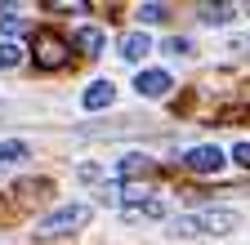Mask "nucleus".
<instances>
[{"mask_svg": "<svg viewBox=\"0 0 250 245\" xmlns=\"http://www.w3.org/2000/svg\"><path fill=\"white\" fill-rule=\"evenodd\" d=\"M237 227H241V214L237 209H201V214H183V219H174V232H183V236H201V232L224 236V232H237Z\"/></svg>", "mask_w": 250, "mask_h": 245, "instance_id": "f257e3e1", "label": "nucleus"}, {"mask_svg": "<svg viewBox=\"0 0 250 245\" xmlns=\"http://www.w3.org/2000/svg\"><path fill=\"white\" fill-rule=\"evenodd\" d=\"M89 223V205H62V209H54L49 219H41V227H36V236H62V232H76V227H85Z\"/></svg>", "mask_w": 250, "mask_h": 245, "instance_id": "f03ea898", "label": "nucleus"}, {"mask_svg": "<svg viewBox=\"0 0 250 245\" xmlns=\"http://www.w3.org/2000/svg\"><path fill=\"white\" fill-rule=\"evenodd\" d=\"M72 58V45L62 40V36H54V32H36V67H45V72H54V67H62Z\"/></svg>", "mask_w": 250, "mask_h": 245, "instance_id": "7ed1b4c3", "label": "nucleus"}, {"mask_svg": "<svg viewBox=\"0 0 250 245\" xmlns=\"http://www.w3.org/2000/svg\"><path fill=\"white\" fill-rule=\"evenodd\" d=\"M183 165L192 170V174H219L228 161H224V151H219L214 143H206V147H192V151H188V156H183Z\"/></svg>", "mask_w": 250, "mask_h": 245, "instance_id": "20e7f679", "label": "nucleus"}, {"mask_svg": "<svg viewBox=\"0 0 250 245\" xmlns=\"http://www.w3.org/2000/svg\"><path fill=\"white\" fill-rule=\"evenodd\" d=\"M81 103H85L89 112H103V107H112V103H116V85H112V80H94V85L85 89V94H81Z\"/></svg>", "mask_w": 250, "mask_h": 245, "instance_id": "39448f33", "label": "nucleus"}, {"mask_svg": "<svg viewBox=\"0 0 250 245\" xmlns=\"http://www.w3.org/2000/svg\"><path fill=\"white\" fill-rule=\"evenodd\" d=\"M134 89H139L143 98H166V94H170V76H166V72H139Z\"/></svg>", "mask_w": 250, "mask_h": 245, "instance_id": "423d86ee", "label": "nucleus"}, {"mask_svg": "<svg viewBox=\"0 0 250 245\" xmlns=\"http://www.w3.org/2000/svg\"><path fill=\"white\" fill-rule=\"evenodd\" d=\"M116 49H121V58H125V63H139L143 54H152V40H147L143 32H125V36L116 40Z\"/></svg>", "mask_w": 250, "mask_h": 245, "instance_id": "0eeeda50", "label": "nucleus"}, {"mask_svg": "<svg viewBox=\"0 0 250 245\" xmlns=\"http://www.w3.org/2000/svg\"><path fill=\"white\" fill-rule=\"evenodd\" d=\"M152 170H156L152 156H139V151H130V156H121V161H116V174H121V178H139V174L147 178Z\"/></svg>", "mask_w": 250, "mask_h": 245, "instance_id": "6e6552de", "label": "nucleus"}, {"mask_svg": "<svg viewBox=\"0 0 250 245\" xmlns=\"http://www.w3.org/2000/svg\"><path fill=\"white\" fill-rule=\"evenodd\" d=\"M125 214H130V219H166V214H170V205H166L161 196H147L143 205H134V209H125Z\"/></svg>", "mask_w": 250, "mask_h": 245, "instance_id": "1a4fd4ad", "label": "nucleus"}, {"mask_svg": "<svg viewBox=\"0 0 250 245\" xmlns=\"http://www.w3.org/2000/svg\"><path fill=\"white\" fill-rule=\"evenodd\" d=\"M197 14H201V22H206V27H224V22H232V14H237V9H232V5H201Z\"/></svg>", "mask_w": 250, "mask_h": 245, "instance_id": "9d476101", "label": "nucleus"}, {"mask_svg": "<svg viewBox=\"0 0 250 245\" xmlns=\"http://www.w3.org/2000/svg\"><path fill=\"white\" fill-rule=\"evenodd\" d=\"M76 49L81 54H99L103 49V32H99V27H81V32H76Z\"/></svg>", "mask_w": 250, "mask_h": 245, "instance_id": "9b49d317", "label": "nucleus"}, {"mask_svg": "<svg viewBox=\"0 0 250 245\" xmlns=\"http://www.w3.org/2000/svg\"><path fill=\"white\" fill-rule=\"evenodd\" d=\"M18 63H22V45L0 40V72H9V67H18Z\"/></svg>", "mask_w": 250, "mask_h": 245, "instance_id": "f8f14e48", "label": "nucleus"}, {"mask_svg": "<svg viewBox=\"0 0 250 245\" xmlns=\"http://www.w3.org/2000/svg\"><path fill=\"white\" fill-rule=\"evenodd\" d=\"M0 32H5V36H22V32H27V22H22L14 9H0Z\"/></svg>", "mask_w": 250, "mask_h": 245, "instance_id": "ddd939ff", "label": "nucleus"}, {"mask_svg": "<svg viewBox=\"0 0 250 245\" xmlns=\"http://www.w3.org/2000/svg\"><path fill=\"white\" fill-rule=\"evenodd\" d=\"M5 161H27V143H0V165Z\"/></svg>", "mask_w": 250, "mask_h": 245, "instance_id": "4468645a", "label": "nucleus"}, {"mask_svg": "<svg viewBox=\"0 0 250 245\" xmlns=\"http://www.w3.org/2000/svg\"><path fill=\"white\" fill-rule=\"evenodd\" d=\"M45 9H54V14H85V0H49Z\"/></svg>", "mask_w": 250, "mask_h": 245, "instance_id": "2eb2a0df", "label": "nucleus"}, {"mask_svg": "<svg viewBox=\"0 0 250 245\" xmlns=\"http://www.w3.org/2000/svg\"><path fill=\"white\" fill-rule=\"evenodd\" d=\"M139 18H143V22H166V5H143Z\"/></svg>", "mask_w": 250, "mask_h": 245, "instance_id": "dca6fc26", "label": "nucleus"}, {"mask_svg": "<svg viewBox=\"0 0 250 245\" xmlns=\"http://www.w3.org/2000/svg\"><path fill=\"white\" fill-rule=\"evenodd\" d=\"M232 161H237V165H246V170H250V138H246V143H237V147H232Z\"/></svg>", "mask_w": 250, "mask_h": 245, "instance_id": "f3484780", "label": "nucleus"}, {"mask_svg": "<svg viewBox=\"0 0 250 245\" xmlns=\"http://www.w3.org/2000/svg\"><path fill=\"white\" fill-rule=\"evenodd\" d=\"M166 54H174V58L188 54V40H183V36H170V40H166Z\"/></svg>", "mask_w": 250, "mask_h": 245, "instance_id": "a211bd4d", "label": "nucleus"}, {"mask_svg": "<svg viewBox=\"0 0 250 245\" xmlns=\"http://www.w3.org/2000/svg\"><path fill=\"white\" fill-rule=\"evenodd\" d=\"M246 116H250V107H228L219 120H246Z\"/></svg>", "mask_w": 250, "mask_h": 245, "instance_id": "6ab92c4d", "label": "nucleus"}]
</instances>
